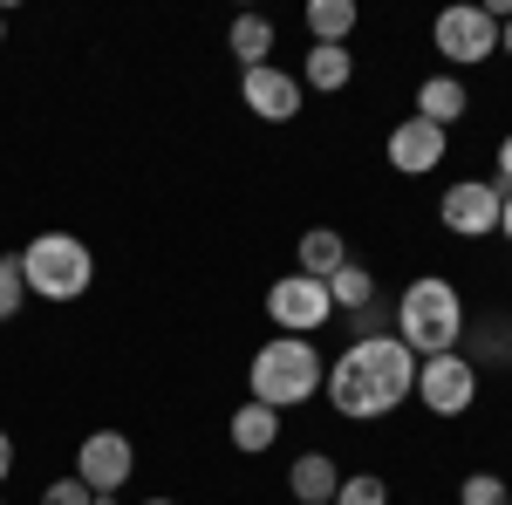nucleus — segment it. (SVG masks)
<instances>
[{
	"label": "nucleus",
	"instance_id": "nucleus-4",
	"mask_svg": "<svg viewBox=\"0 0 512 505\" xmlns=\"http://www.w3.org/2000/svg\"><path fill=\"white\" fill-rule=\"evenodd\" d=\"M21 280L41 301H82L89 280H96V260H89V246L76 233H41L21 246Z\"/></svg>",
	"mask_w": 512,
	"mask_h": 505
},
{
	"label": "nucleus",
	"instance_id": "nucleus-17",
	"mask_svg": "<svg viewBox=\"0 0 512 505\" xmlns=\"http://www.w3.org/2000/svg\"><path fill=\"white\" fill-rule=\"evenodd\" d=\"M335 267H349V239L335 233V226L301 233V273H308V280H328Z\"/></svg>",
	"mask_w": 512,
	"mask_h": 505
},
{
	"label": "nucleus",
	"instance_id": "nucleus-13",
	"mask_svg": "<svg viewBox=\"0 0 512 505\" xmlns=\"http://www.w3.org/2000/svg\"><path fill=\"white\" fill-rule=\"evenodd\" d=\"M465 110H472V89H465L458 76H431L424 89H417V117L437 123V130H451V123L465 117Z\"/></svg>",
	"mask_w": 512,
	"mask_h": 505
},
{
	"label": "nucleus",
	"instance_id": "nucleus-18",
	"mask_svg": "<svg viewBox=\"0 0 512 505\" xmlns=\"http://www.w3.org/2000/svg\"><path fill=\"white\" fill-rule=\"evenodd\" d=\"M328 301H335V314H362V308H376V273L369 267H335L328 273Z\"/></svg>",
	"mask_w": 512,
	"mask_h": 505
},
{
	"label": "nucleus",
	"instance_id": "nucleus-30",
	"mask_svg": "<svg viewBox=\"0 0 512 505\" xmlns=\"http://www.w3.org/2000/svg\"><path fill=\"white\" fill-rule=\"evenodd\" d=\"M0 41H7V14H0Z\"/></svg>",
	"mask_w": 512,
	"mask_h": 505
},
{
	"label": "nucleus",
	"instance_id": "nucleus-5",
	"mask_svg": "<svg viewBox=\"0 0 512 505\" xmlns=\"http://www.w3.org/2000/svg\"><path fill=\"white\" fill-rule=\"evenodd\" d=\"M417 403L431 410V417H465L478 403V362L472 355H424L417 362Z\"/></svg>",
	"mask_w": 512,
	"mask_h": 505
},
{
	"label": "nucleus",
	"instance_id": "nucleus-25",
	"mask_svg": "<svg viewBox=\"0 0 512 505\" xmlns=\"http://www.w3.org/2000/svg\"><path fill=\"white\" fill-rule=\"evenodd\" d=\"M7 471H14V437L0 430V485H7Z\"/></svg>",
	"mask_w": 512,
	"mask_h": 505
},
{
	"label": "nucleus",
	"instance_id": "nucleus-10",
	"mask_svg": "<svg viewBox=\"0 0 512 505\" xmlns=\"http://www.w3.org/2000/svg\"><path fill=\"white\" fill-rule=\"evenodd\" d=\"M239 96H246V110L260 123H294L301 117V76H287V69H246L239 76Z\"/></svg>",
	"mask_w": 512,
	"mask_h": 505
},
{
	"label": "nucleus",
	"instance_id": "nucleus-14",
	"mask_svg": "<svg viewBox=\"0 0 512 505\" xmlns=\"http://www.w3.org/2000/svg\"><path fill=\"white\" fill-rule=\"evenodd\" d=\"M226 430H233V444L246 451V458H260V451L280 444V410H267V403H239Z\"/></svg>",
	"mask_w": 512,
	"mask_h": 505
},
{
	"label": "nucleus",
	"instance_id": "nucleus-12",
	"mask_svg": "<svg viewBox=\"0 0 512 505\" xmlns=\"http://www.w3.org/2000/svg\"><path fill=\"white\" fill-rule=\"evenodd\" d=\"M287 492H294V505H335L342 471H335V458H328V451H301V458L287 465Z\"/></svg>",
	"mask_w": 512,
	"mask_h": 505
},
{
	"label": "nucleus",
	"instance_id": "nucleus-2",
	"mask_svg": "<svg viewBox=\"0 0 512 505\" xmlns=\"http://www.w3.org/2000/svg\"><path fill=\"white\" fill-rule=\"evenodd\" d=\"M396 342L417 355H451L465 342V301H458V287L451 280H437V273H417L403 294H396Z\"/></svg>",
	"mask_w": 512,
	"mask_h": 505
},
{
	"label": "nucleus",
	"instance_id": "nucleus-22",
	"mask_svg": "<svg viewBox=\"0 0 512 505\" xmlns=\"http://www.w3.org/2000/svg\"><path fill=\"white\" fill-rule=\"evenodd\" d=\"M21 301H28V280H21V253H14V260H0V321H14Z\"/></svg>",
	"mask_w": 512,
	"mask_h": 505
},
{
	"label": "nucleus",
	"instance_id": "nucleus-23",
	"mask_svg": "<svg viewBox=\"0 0 512 505\" xmlns=\"http://www.w3.org/2000/svg\"><path fill=\"white\" fill-rule=\"evenodd\" d=\"M89 499H96V492L82 485L76 471H69V478H48V485H41V505H89Z\"/></svg>",
	"mask_w": 512,
	"mask_h": 505
},
{
	"label": "nucleus",
	"instance_id": "nucleus-9",
	"mask_svg": "<svg viewBox=\"0 0 512 505\" xmlns=\"http://www.w3.org/2000/svg\"><path fill=\"white\" fill-rule=\"evenodd\" d=\"M130 471H137V444H130L123 430H89V437H82L76 478L89 485V492H123Z\"/></svg>",
	"mask_w": 512,
	"mask_h": 505
},
{
	"label": "nucleus",
	"instance_id": "nucleus-19",
	"mask_svg": "<svg viewBox=\"0 0 512 505\" xmlns=\"http://www.w3.org/2000/svg\"><path fill=\"white\" fill-rule=\"evenodd\" d=\"M233 55H239V69H267V55H274V21H267V14H239L233 21Z\"/></svg>",
	"mask_w": 512,
	"mask_h": 505
},
{
	"label": "nucleus",
	"instance_id": "nucleus-26",
	"mask_svg": "<svg viewBox=\"0 0 512 505\" xmlns=\"http://www.w3.org/2000/svg\"><path fill=\"white\" fill-rule=\"evenodd\" d=\"M499 55H512V21H499Z\"/></svg>",
	"mask_w": 512,
	"mask_h": 505
},
{
	"label": "nucleus",
	"instance_id": "nucleus-31",
	"mask_svg": "<svg viewBox=\"0 0 512 505\" xmlns=\"http://www.w3.org/2000/svg\"><path fill=\"white\" fill-rule=\"evenodd\" d=\"M0 505H7V499H0Z\"/></svg>",
	"mask_w": 512,
	"mask_h": 505
},
{
	"label": "nucleus",
	"instance_id": "nucleus-1",
	"mask_svg": "<svg viewBox=\"0 0 512 505\" xmlns=\"http://www.w3.org/2000/svg\"><path fill=\"white\" fill-rule=\"evenodd\" d=\"M328 403L342 417H390L396 403L417 396V355L403 349L396 335H362L328 362Z\"/></svg>",
	"mask_w": 512,
	"mask_h": 505
},
{
	"label": "nucleus",
	"instance_id": "nucleus-20",
	"mask_svg": "<svg viewBox=\"0 0 512 505\" xmlns=\"http://www.w3.org/2000/svg\"><path fill=\"white\" fill-rule=\"evenodd\" d=\"M458 505H512V485L499 471H472V478L458 485Z\"/></svg>",
	"mask_w": 512,
	"mask_h": 505
},
{
	"label": "nucleus",
	"instance_id": "nucleus-7",
	"mask_svg": "<svg viewBox=\"0 0 512 505\" xmlns=\"http://www.w3.org/2000/svg\"><path fill=\"white\" fill-rule=\"evenodd\" d=\"M328 314H335V301H328V280H308V273H287V280H274L267 287V321L274 328H287V335H315V328H328Z\"/></svg>",
	"mask_w": 512,
	"mask_h": 505
},
{
	"label": "nucleus",
	"instance_id": "nucleus-3",
	"mask_svg": "<svg viewBox=\"0 0 512 505\" xmlns=\"http://www.w3.org/2000/svg\"><path fill=\"white\" fill-rule=\"evenodd\" d=\"M321 355L315 342H301V335H274L267 349L253 355V369H246V383H253V403H267V410H294V403H308L321 389Z\"/></svg>",
	"mask_w": 512,
	"mask_h": 505
},
{
	"label": "nucleus",
	"instance_id": "nucleus-27",
	"mask_svg": "<svg viewBox=\"0 0 512 505\" xmlns=\"http://www.w3.org/2000/svg\"><path fill=\"white\" fill-rule=\"evenodd\" d=\"M499 233L512 239V192H506V212H499Z\"/></svg>",
	"mask_w": 512,
	"mask_h": 505
},
{
	"label": "nucleus",
	"instance_id": "nucleus-29",
	"mask_svg": "<svg viewBox=\"0 0 512 505\" xmlns=\"http://www.w3.org/2000/svg\"><path fill=\"white\" fill-rule=\"evenodd\" d=\"M144 505H178V499H144Z\"/></svg>",
	"mask_w": 512,
	"mask_h": 505
},
{
	"label": "nucleus",
	"instance_id": "nucleus-8",
	"mask_svg": "<svg viewBox=\"0 0 512 505\" xmlns=\"http://www.w3.org/2000/svg\"><path fill=\"white\" fill-rule=\"evenodd\" d=\"M499 212H506V192H499L492 178H458V185L444 192V205H437L444 233H458V239H485V233H499Z\"/></svg>",
	"mask_w": 512,
	"mask_h": 505
},
{
	"label": "nucleus",
	"instance_id": "nucleus-24",
	"mask_svg": "<svg viewBox=\"0 0 512 505\" xmlns=\"http://www.w3.org/2000/svg\"><path fill=\"white\" fill-rule=\"evenodd\" d=\"M499 192H512V130H506V144H499V178H492Z\"/></svg>",
	"mask_w": 512,
	"mask_h": 505
},
{
	"label": "nucleus",
	"instance_id": "nucleus-15",
	"mask_svg": "<svg viewBox=\"0 0 512 505\" xmlns=\"http://www.w3.org/2000/svg\"><path fill=\"white\" fill-rule=\"evenodd\" d=\"M349 82H355V55H349V48H308V62H301V89L335 96V89H349Z\"/></svg>",
	"mask_w": 512,
	"mask_h": 505
},
{
	"label": "nucleus",
	"instance_id": "nucleus-6",
	"mask_svg": "<svg viewBox=\"0 0 512 505\" xmlns=\"http://www.w3.org/2000/svg\"><path fill=\"white\" fill-rule=\"evenodd\" d=\"M431 41H437L444 62L472 69V62H492V55H499V21H492L485 7H472V0H458V7H444L431 21Z\"/></svg>",
	"mask_w": 512,
	"mask_h": 505
},
{
	"label": "nucleus",
	"instance_id": "nucleus-21",
	"mask_svg": "<svg viewBox=\"0 0 512 505\" xmlns=\"http://www.w3.org/2000/svg\"><path fill=\"white\" fill-rule=\"evenodd\" d=\"M335 505H390V485H383L376 471H355V478H342Z\"/></svg>",
	"mask_w": 512,
	"mask_h": 505
},
{
	"label": "nucleus",
	"instance_id": "nucleus-28",
	"mask_svg": "<svg viewBox=\"0 0 512 505\" xmlns=\"http://www.w3.org/2000/svg\"><path fill=\"white\" fill-rule=\"evenodd\" d=\"M89 505H117V492H96V499H89Z\"/></svg>",
	"mask_w": 512,
	"mask_h": 505
},
{
	"label": "nucleus",
	"instance_id": "nucleus-11",
	"mask_svg": "<svg viewBox=\"0 0 512 505\" xmlns=\"http://www.w3.org/2000/svg\"><path fill=\"white\" fill-rule=\"evenodd\" d=\"M444 151H451V130H437V123H424V117H403L390 130V164L403 171V178L437 171V164H444Z\"/></svg>",
	"mask_w": 512,
	"mask_h": 505
},
{
	"label": "nucleus",
	"instance_id": "nucleus-16",
	"mask_svg": "<svg viewBox=\"0 0 512 505\" xmlns=\"http://www.w3.org/2000/svg\"><path fill=\"white\" fill-rule=\"evenodd\" d=\"M308 35H315V48H349L355 0H308Z\"/></svg>",
	"mask_w": 512,
	"mask_h": 505
}]
</instances>
